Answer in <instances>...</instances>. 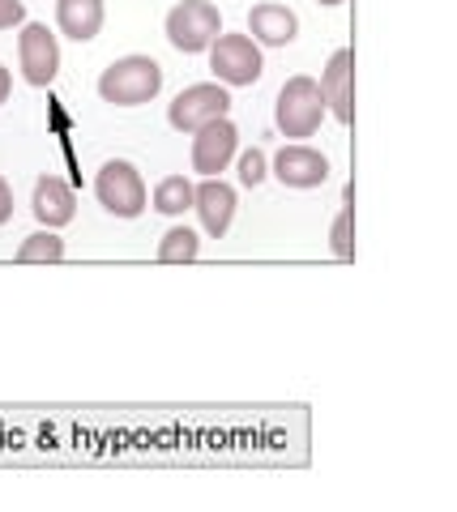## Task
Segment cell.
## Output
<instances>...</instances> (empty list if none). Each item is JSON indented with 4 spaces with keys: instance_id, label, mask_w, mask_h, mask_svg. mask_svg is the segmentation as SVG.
Returning <instances> with one entry per match:
<instances>
[{
    "instance_id": "cell-5",
    "label": "cell",
    "mask_w": 457,
    "mask_h": 512,
    "mask_svg": "<svg viewBox=\"0 0 457 512\" xmlns=\"http://www.w3.org/2000/svg\"><path fill=\"white\" fill-rule=\"evenodd\" d=\"M210 73L223 86H257L265 73L261 43H252L248 35H218L210 47Z\"/></svg>"
},
{
    "instance_id": "cell-7",
    "label": "cell",
    "mask_w": 457,
    "mask_h": 512,
    "mask_svg": "<svg viewBox=\"0 0 457 512\" xmlns=\"http://www.w3.org/2000/svg\"><path fill=\"white\" fill-rule=\"evenodd\" d=\"M18 64L30 86H52L60 73V43L43 22H26L18 35Z\"/></svg>"
},
{
    "instance_id": "cell-10",
    "label": "cell",
    "mask_w": 457,
    "mask_h": 512,
    "mask_svg": "<svg viewBox=\"0 0 457 512\" xmlns=\"http://www.w3.org/2000/svg\"><path fill=\"white\" fill-rule=\"evenodd\" d=\"M193 210L210 239H223L235 218V188L210 175V180H201V188H193Z\"/></svg>"
},
{
    "instance_id": "cell-17",
    "label": "cell",
    "mask_w": 457,
    "mask_h": 512,
    "mask_svg": "<svg viewBox=\"0 0 457 512\" xmlns=\"http://www.w3.org/2000/svg\"><path fill=\"white\" fill-rule=\"evenodd\" d=\"M197 252H201V239H197L193 227H171L159 239V261L163 265H188V261H197Z\"/></svg>"
},
{
    "instance_id": "cell-14",
    "label": "cell",
    "mask_w": 457,
    "mask_h": 512,
    "mask_svg": "<svg viewBox=\"0 0 457 512\" xmlns=\"http://www.w3.org/2000/svg\"><path fill=\"white\" fill-rule=\"evenodd\" d=\"M56 26L73 43H90L103 30V0H56Z\"/></svg>"
},
{
    "instance_id": "cell-18",
    "label": "cell",
    "mask_w": 457,
    "mask_h": 512,
    "mask_svg": "<svg viewBox=\"0 0 457 512\" xmlns=\"http://www.w3.org/2000/svg\"><path fill=\"white\" fill-rule=\"evenodd\" d=\"M329 239H334V256H338V261H351V256H355V244H351V205H342V214L334 218V231H329Z\"/></svg>"
},
{
    "instance_id": "cell-15",
    "label": "cell",
    "mask_w": 457,
    "mask_h": 512,
    "mask_svg": "<svg viewBox=\"0 0 457 512\" xmlns=\"http://www.w3.org/2000/svg\"><path fill=\"white\" fill-rule=\"evenodd\" d=\"M18 261H22V265H56V261H65V239L43 227V231H35V235L22 239Z\"/></svg>"
},
{
    "instance_id": "cell-23",
    "label": "cell",
    "mask_w": 457,
    "mask_h": 512,
    "mask_svg": "<svg viewBox=\"0 0 457 512\" xmlns=\"http://www.w3.org/2000/svg\"><path fill=\"white\" fill-rule=\"evenodd\" d=\"M317 5H342V0H317Z\"/></svg>"
},
{
    "instance_id": "cell-12",
    "label": "cell",
    "mask_w": 457,
    "mask_h": 512,
    "mask_svg": "<svg viewBox=\"0 0 457 512\" xmlns=\"http://www.w3.org/2000/svg\"><path fill=\"white\" fill-rule=\"evenodd\" d=\"M299 35V18L287 9V5H274V0H265L248 13V39L252 43H265V47H287L295 43Z\"/></svg>"
},
{
    "instance_id": "cell-20",
    "label": "cell",
    "mask_w": 457,
    "mask_h": 512,
    "mask_svg": "<svg viewBox=\"0 0 457 512\" xmlns=\"http://www.w3.org/2000/svg\"><path fill=\"white\" fill-rule=\"evenodd\" d=\"M26 22V5L22 0H0V30H13Z\"/></svg>"
},
{
    "instance_id": "cell-16",
    "label": "cell",
    "mask_w": 457,
    "mask_h": 512,
    "mask_svg": "<svg viewBox=\"0 0 457 512\" xmlns=\"http://www.w3.org/2000/svg\"><path fill=\"white\" fill-rule=\"evenodd\" d=\"M154 210L167 214V218H180L184 210H193V184L184 180V175H167L154 188Z\"/></svg>"
},
{
    "instance_id": "cell-3",
    "label": "cell",
    "mask_w": 457,
    "mask_h": 512,
    "mask_svg": "<svg viewBox=\"0 0 457 512\" xmlns=\"http://www.w3.org/2000/svg\"><path fill=\"white\" fill-rule=\"evenodd\" d=\"M325 120V99H321V86L312 82V77H291L287 86L278 90V103H274V124L282 137L291 141H304L321 128Z\"/></svg>"
},
{
    "instance_id": "cell-9",
    "label": "cell",
    "mask_w": 457,
    "mask_h": 512,
    "mask_svg": "<svg viewBox=\"0 0 457 512\" xmlns=\"http://www.w3.org/2000/svg\"><path fill=\"white\" fill-rule=\"evenodd\" d=\"M274 175L287 188H321L329 180V158L321 150L304 146V141H291V146H282L274 154Z\"/></svg>"
},
{
    "instance_id": "cell-4",
    "label": "cell",
    "mask_w": 457,
    "mask_h": 512,
    "mask_svg": "<svg viewBox=\"0 0 457 512\" xmlns=\"http://www.w3.org/2000/svg\"><path fill=\"white\" fill-rule=\"evenodd\" d=\"M163 30H167V43L176 47V52L197 56L223 35V18H218V9L210 0H180V5L167 13Z\"/></svg>"
},
{
    "instance_id": "cell-19",
    "label": "cell",
    "mask_w": 457,
    "mask_h": 512,
    "mask_svg": "<svg viewBox=\"0 0 457 512\" xmlns=\"http://www.w3.org/2000/svg\"><path fill=\"white\" fill-rule=\"evenodd\" d=\"M265 175H270V163H265V154H261V150H244V154H240V184L257 188Z\"/></svg>"
},
{
    "instance_id": "cell-6",
    "label": "cell",
    "mask_w": 457,
    "mask_h": 512,
    "mask_svg": "<svg viewBox=\"0 0 457 512\" xmlns=\"http://www.w3.org/2000/svg\"><path fill=\"white\" fill-rule=\"evenodd\" d=\"M227 111H231V94L223 82H197L171 99L167 120L176 133H197V128H206L210 120H223Z\"/></svg>"
},
{
    "instance_id": "cell-13",
    "label": "cell",
    "mask_w": 457,
    "mask_h": 512,
    "mask_svg": "<svg viewBox=\"0 0 457 512\" xmlns=\"http://www.w3.org/2000/svg\"><path fill=\"white\" fill-rule=\"evenodd\" d=\"M317 86H321L325 111H334V120L351 124V52H346V47H338V52L329 56Z\"/></svg>"
},
{
    "instance_id": "cell-22",
    "label": "cell",
    "mask_w": 457,
    "mask_h": 512,
    "mask_svg": "<svg viewBox=\"0 0 457 512\" xmlns=\"http://www.w3.org/2000/svg\"><path fill=\"white\" fill-rule=\"evenodd\" d=\"M9 90H13V73L0 64V103H9Z\"/></svg>"
},
{
    "instance_id": "cell-1",
    "label": "cell",
    "mask_w": 457,
    "mask_h": 512,
    "mask_svg": "<svg viewBox=\"0 0 457 512\" xmlns=\"http://www.w3.org/2000/svg\"><path fill=\"white\" fill-rule=\"evenodd\" d=\"M163 90V69L150 56H120L99 73V99L112 107H141Z\"/></svg>"
},
{
    "instance_id": "cell-8",
    "label": "cell",
    "mask_w": 457,
    "mask_h": 512,
    "mask_svg": "<svg viewBox=\"0 0 457 512\" xmlns=\"http://www.w3.org/2000/svg\"><path fill=\"white\" fill-rule=\"evenodd\" d=\"M235 146H240V128H235L227 116L210 120L206 128L193 133V171L206 175V180L218 171H227V163L235 158Z\"/></svg>"
},
{
    "instance_id": "cell-2",
    "label": "cell",
    "mask_w": 457,
    "mask_h": 512,
    "mask_svg": "<svg viewBox=\"0 0 457 512\" xmlns=\"http://www.w3.org/2000/svg\"><path fill=\"white\" fill-rule=\"evenodd\" d=\"M94 197L112 218H141L150 205V192L141 171L129 163V158H107L94 175Z\"/></svg>"
},
{
    "instance_id": "cell-11",
    "label": "cell",
    "mask_w": 457,
    "mask_h": 512,
    "mask_svg": "<svg viewBox=\"0 0 457 512\" xmlns=\"http://www.w3.org/2000/svg\"><path fill=\"white\" fill-rule=\"evenodd\" d=\"M30 210H35V218L43 222L47 231H60V227H69L73 222L77 197H73V188L60 180V175H39L35 192H30Z\"/></svg>"
},
{
    "instance_id": "cell-21",
    "label": "cell",
    "mask_w": 457,
    "mask_h": 512,
    "mask_svg": "<svg viewBox=\"0 0 457 512\" xmlns=\"http://www.w3.org/2000/svg\"><path fill=\"white\" fill-rule=\"evenodd\" d=\"M13 218V188H9V180L0 175V227Z\"/></svg>"
}]
</instances>
